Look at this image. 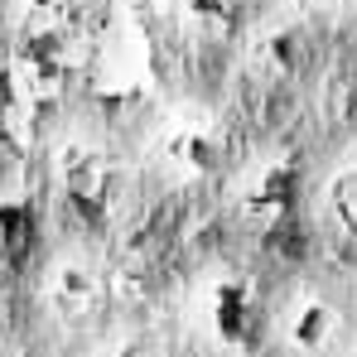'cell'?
Here are the masks:
<instances>
[{
  "mask_svg": "<svg viewBox=\"0 0 357 357\" xmlns=\"http://www.w3.org/2000/svg\"><path fill=\"white\" fill-rule=\"evenodd\" d=\"M68 63H73V29L24 24L15 39V59H10V87L29 102H54L63 92Z\"/></svg>",
  "mask_w": 357,
  "mask_h": 357,
  "instance_id": "cell-1",
  "label": "cell"
},
{
  "mask_svg": "<svg viewBox=\"0 0 357 357\" xmlns=\"http://www.w3.org/2000/svg\"><path fill=\"white\" fill-rule=\"evenodd\" d=\"M59 183H63V198L73 213H82L87 222H97L107 213V198H112V160L97 150V145H63L59 155Z\"/></svg>",
  "mask_w": 357,
  "mask_h": 357,
  "instance_id": "cell-2",
  "label": "cell"
},
{
  "mask_svg": "<svg viewBox=\"0 0 357 357\" xmlns=\"http://www.w3.org/2000/svg\"><path fill=\"white\" fill-rule=\"evenodd\" d=\"M208 328L222 348H251L261 333V295L251 280H218L208 290Z\"/></svg>",
  "mask_w": 357,
  "mask_h": 357,
  "instance_id": "cell-3",
  "label": "cell"
},
{
  "mask_svg": "<svg viewBox=\"0 0 357 357\" xmlns=\"http://www.w3.org/2000/svg\"><path fill=\"white\" fill-rule=\"evenodd\" d=\"M295 188H299V178H295V169H290L285 160L261 165L256 174L241 183V193H237L241 218H246L256 232H271V227L295 208Z\"/></svg>",
  "mask_w": 357,
  "mask_h": 357,
  "instance_id": "cell-4",
  "label": "cell"
},
{
  "mask_svg": "<svg viewBox=\"0 0 357 357\" xmlns=\"http://www.w3.org/2000/svg\"><path fill=\"white\" fill-rule=\"evenodd\" d=\"M165 160L178 178H213L227 165V140L208 121H178L165 135Z\"/></svg>",
  "mask_w": 357,
  "mask_h": 357,
  "instance_id": "cell-5",
  "label": "cell"
},
{
  "mask_svg": "<svg viewBox=\"0 0 357 357\" xmlns=\"http://www.w3.org/2000/svg\"><path fill=\"white\" fill-rule=\"evenodd\" d=\"M49 304L63 324H82L102 309V280L87 266H59L49 280Z\"/></svg>",
  "mask_w": 357,
  "mask_h": 357,
  "instance_id": "cell-6",
  "label": "cell"
},
{
  "mask_svg": "<svg viewBox=\"0 0 357 357\" xmlns=\"http://www.w3.org/2000/svg\"><path fill=\"white\" fill-rule=\"evenodd\" d=\"M333 333H338V314L324 304V299H299L295 309H290V319H285V338H290V348L304 357L324 353L328 343H333Z\"/></svg>",
  "mask_w": 357,
  "mask_h": 357,
  "instance_id": "cell-7",
  "label": "cell"
},
{
  "mask_svg": "<svg viewBox=\"0 0 357 357\" xmlns=\"http://www.w3.org/2000/svg\"><path fill=\"white\" fill-rule=\"evenodd\" d=\"M299 63H304V34H299V29H275V34H266V39L251 49V68H256L266 82L295 77Z\"/></svg>",
  "mask_w": 357,
  "mask_h": 357,
  "instance_id": "cell-8",
  "label": "cell"
},
{
  "mask_svg": "<svg viewBox=\"0 0 357 357\" xmlns=\"http://www.w3.org/2000/svg\"><path fill=\"white\" fill-rule=\"evenodd\" d=\"M34 241V218L20 198H0V266H20Z\"/></svg>",
  "mask_w": 357,
  "mask_h": 357,
  "instance_id": "cell-9",
  "label": "cell"
},
{
  "mask_svg": "<svg viewBox=\"0 0 357 357\" xmlns=\"http://www.w3.org/2000/svg\"><path fill=\"white\" fill-rule=\"evenodd\" d=\"M188 24L208 39H227L237 24V0H188Z\"/></svg>",
  "mask_w": 357,
  "mask_h": 357,
  "instance_id": "cell-10",
  "label": "cell"
},
{
  "mask_svg": "<svg viewBox=\"0 0 357 357\" xmlns=\"http://www.w3.org/2000/svg\"><path fill=\"white\" fill-rule=\"evenodd\" d=\"M328 213H333L338 232L357 241V169H348V174H338L328 183Z\"/></svg>",
  "mask_w": 357,
  "mask_h": 357,
  "instance_id": "cell-11",
  "label": "cell"
},
{
  "mask_svg": "<svg viewBox=\"0 0 357 357\" xmlns=\"http://www.w3.org/2000/svg\"><path fill=\"white\" fill-rule=\"evenodd\" d=\"M24 24H39V29H73V5H68V0H24Z\"/></svg>",
  "mask_w": 357,
  "mask_h": 357,
  "instance_id": "cell-12",
  "label": "cell"
},
{
  "mask_svg": "<svg viewBox=\"0 0 357 357\" xmlns=\"http://www.w3.org/2000/svg\"><path fill=\"white\" fill-rule=\"evenodd\" d=\"M10 324H15V304H10V295L0 290V338L10 333Z\"/></svg>",
  "mask_w": 357,
  "mask_h": 357,
  "instance_id": "cell-13",
  "label": "cell"
},
{
  "mask_svg": "<svg viewBox=\"0 0 357 357\" xmlns=\"http://www.w3.org/2000/svg\"><path fill=\"white\" fill-rule=\"evenodd\" d=\"M328 5H338V0H299V10H328Z\"/></svg>",
  "mask_w": 357,
  "mask_h": 357,
  "instance_id": "cell-14",
  "label": "cell"
},
{
  "mask_svg": "<svg viewBox=\"0 0 357 357\" xmlns=\"http://www.w3.org/2000/svg\"><path fill=\"white\" fill-rule=\"evenodd\" d=\"M112 357H145L140 348H121V353H112Z\"/></svg>",
  "mask_w": 357,
  "mask_h": 357,
  "instance_id": "cell-15",
  "label": "cell"
},
{
  "mask_svg": "<svg viewBox=\"0 0 357 357\" xmlns=\"http://www.w3.org/2000/svg\"><path fill=\"white\" fill-rule=\"evenodd\" d=\"M24 357H34V353H24Z\"/></svg>",
  "mask_w": 357,
  "mask_h": 357,
  "instance_id": "cell-16",
  "label": "cell"
}]
</instances>
